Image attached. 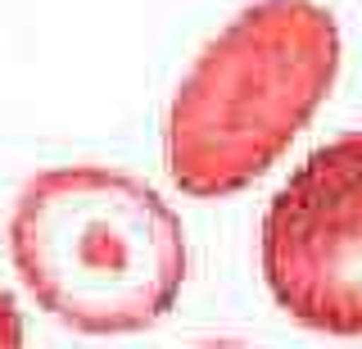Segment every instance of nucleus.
Here are the masks:
<instances>
[{
    "mask_svg": "<svg viewBox=\"0 0 362 349\" xmlns=\"http://www.w3.org/2000/svg\"><path fill=\"white\" fill-rule=\"evenodd\" d=\"M263 281L299 326L362 341V132L317 145L267 200Z\"/></svg>",
    "mask_w": 362,
    "mask_h": 349,
    "instance_id": "3",
    "label": "nucleus"
},
{
    "mask_svg": "<svg viewBox=\"0 0 362 349\" xmlns=\"http://www.w3.org/2000/svg\"><path fill=\"white\" fill-rule=\"evenodd\" d=\"M9 258L28 295L82 336H132L186 286V231L141 177L100 164L37 173L9 213Z\"/></svg>",
    "mask_w": 362,
    "mask_h": 349,
    "instance_id": "2",
    "label": "nucleus"
},
{
    "mask_svg": "<svg viewBox=\"0 0 362 349\" xmlns=\"http://www.w3.org/2000/svg\"><path fill=\"white\" fill-rule=\"evenodd\" d=\"M339 23L317 0H254L209 41L163 114L177 190L222 200L267 173L339 77Z\"/></svg>",
    "mask_w": 362,
    "mask_h": 349,
    "instance_id": "1",
    "label": "nucleus"
},
{
    "mask_svg": "<svg viewBox=\"0 0 362 349\" xmlns=\"http://www.w3.org/2000/svg\"><path fill=\"white\" fill-rule=\"evenodd\" d=\"M195 349H249L240 341H209V345H195Z\"/></svg>",
    "mask_w": 362,
    "mask_h": 349,
    "instance_id": "5",
    "label": "nucleus"
},
{
    "mask_svg": "<svg viewBox=\"0 0 362 349\" xmlns=\"http://www.w3.org/2000/svg\"><path fill=\"white\" fill-rule=\"evenodd\" d=\"M0 349H23V313L0 281Z\"/></svg>",
    "mask_w": 362,
    "mask_h": 349,
    "instance_id": "4",
    "label": "nucleus"
}]
</instances>
